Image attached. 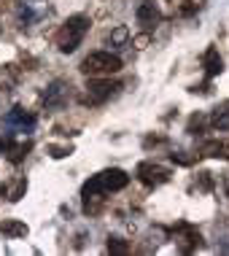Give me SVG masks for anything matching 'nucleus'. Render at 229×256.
Instances as JSON below:
<instances>
[{
    "label": "nucleus",
    "instance_id": "1",
    "mask_svg": "<svg viewBox=\"0 0 229 256\" xmlns=\"http://www.w3.org/2000/svg\"><path fill=\"white\" fill-rule=\"evenodd\" d=\"M89 16H84V14H76V16H68L65 24L60 27L57 32V49L62 54H70L81 46V40H84L86 30H89Z\"/></svg>",
    "mask_w": 229,
    "mask_h": 256
},
{
    "label": "nucleus",
    "instance_id": "2",
    "mask_svg": "<svg viewBox=\"0 0 229 256\" xmlns=\"http://www.w3.org/2000/svg\"><path fill=\"white\" fill-rule=\"evenodd\" d=\"M127 184H130L127 172L119 168H108V170H102V172L89 178L84 184V189H81V194H92V192H97V194H110V192H122Z\"/></svg>",
    "mask_w": 229,
    "mask_h": 256
},
{
    "label": "nucleus",
    "instance_id": "3",
    "mask_svg": "<svg viewBox=\"0 0 229 256\" xmlns=\"http://www.w3.org/2000/svg\"><path fill=\"white\" fill-rule=\"evenodd\" d=\"M81 70L86 76H110L122 70V60L110 52H92L81 62Z\"/></svg>",
    "mask_w": 229,
    "mask_h": 256
},
{
    "label": "nucleus",
    "instance_id": "4",
    "mask_svg": "<svg viewBox=\"0 0 229 256\" xmlns=\"http://www.w3.org/2000/svg\"><path fill=\"white\" fill-rule=\"evenodd\" d=\"M119 89H122L119 81H110V78H89V81H86V100H89V102H106V100L114 98Z\"/></svg>",
    "mask_w": 229,
    "mask_h": 256
},
{
    "label": "nucleus",
    "instance_id": "5",
    "mask_svg": "<svg viewBox=\"0 0 229 256\" xmlns=\"http://www.w3.org/2000/svg\"><path fill=\"white\" fill-rule=\"evenodd\" d=\"M135 176H138V181L151 186V189H154V186H162L164 181H170V170L162 168V164H156V162H140L135 170Z\"/></svg>",
    "mask_w": 229,
    "mask_h": 256
},
{
    "label": "nucleus",
    "instance_id": "6",
    "mask_svg": "<svg viewBox=\"0 0 229 256\" xmlns=\"http://www.w3.org/2000/svg\"><path fill=\"white\" fill-rule=\"evenodd\" d=\"M135 19H138V24L143 27V32H151L159 22H162V14H159V8L154 6V0H140V6H138V11H135Z\"/></svg>",
    "mask_w": 229,
    "mask_h": 256
},
{
    "label": "nucleus",
    "instance_id": "7",
    "mask_svg": "<svg viewBox=\"0 0 229 256\" xmlns=\"http://www.w3.org/2000/svg\"><path fill=\"white\" fill-rule=\"evenodd\" d=\"M68 98H70V84L57 78V81H52L48 89L44 92V106L46 108H62L68 102Z\"/></svg>",
    "mask_w": 229,
    "mask_h": 256
},
{
    "label": "nucleus",
    "instance_id": "8",
    "mask_svg": "<svg viewBox=\"0 0 229 256\" xmlns=\"http://www.w3.org/2000/svg\"><path fill=\"white\" fill-rule=\"evenodd\" d=\"M30 148H32V143H30V140H24V143H14V138H11V135H6L3 140H0V154H6V156H8V162H14V164L22 162Z\"/></svg>",
    "mask_w": 229,
    "mask_h": 256
},
{
    "label": "nucleus",
    "instance_id": "9",
    "mask_svg": "<svg viewBox=\"0 0 229 256\" xmlns=\"http://www.w3.org/2000/svg\"><path fill=\"white\" fill-rule=\"evenodd\" d=\"M6 124H8V127H19V130H24V127L32 130L36 127V116L27 114L22 106H14L8 114H6Z\"/></svg>",
    "mask_w": 229,
    "mask_h": 256
},
{
    "label": "nucleus",
    "instance_id": "10",
    "mask_svg": "<svg viewBox=\"0 0 229 256\" xmlns=\"http://www.w3.org/2000/svg\"><path fill=\"white\" fill-rule=\"evenodd\" d=\"M202 68H205L208 78H213V76H218L221 70H224V60H221L218 49H213V46H210V49L202 54Z\"/></svg>",
    "mask_w": 229,
    "mask_h": 256
},
{
    "label": "nucleus",
    "instance_id": "11",
    "mask_svg": "<svg viewBox=\"0 0 229 256\" xmlns=\"http://www.w3.org/2000/svg\"><path fill=\"white\" fill-rule=\"evenodd\" d=\"M24 192H27V181H24V178H14L11 184L0 186V197H6L8 202H19V200L24 197Z\"/></svg>",
    "mask_w": 229,
    "mask_h": 256
},
{
    "label": "nucleus",
    "instance_id": "12",
    "mask_svg": "<svg viewBox=\"0 0 229 256\" xmlns=\"http://www.w3.org/2000/svg\"><path fill=\"white\" fill-rule=\"evenodd\" d=\"M178 234H181V251L184 254H189V251H194L200 243H202V238H200V232L197 230H192V226H186V224H178Z\"/></svg>",
    "mask_w": 229,
    "mask_h": 256
},
{
    "label": "nucleus",
    "instance_id": "13",
    "mask_svg": "<svg viewBox=\"0 0 229 256\" xmlns=\"http://www.w3.org/2000/svg\"><path fill=\"white\" fill-rule=\"evenodd\" d=\"M27 234V224L24 221H16V218H6L0 224V238H24Z\"/></svg>",
    "mask_w": 229,
    "mask_h": 256
},
{
    "label": "nucleus",
    "instance_id": "14",
    "mask_svg": "<svg viewBox=\"0 0 229 256\" xmlns=\"http://www.w3.org/2000/svg\"><path fill=\"white\" fill-rule=\"evenodd\" d=\"M202 154H205V156H213V159H229V143L208 140L205 146H202Z\"/></svg>",
    "mask_w": 229,
    "mask_h": 256
},
{
    "label": "nucleus",
    "instance_id": "15",
    "mask_svg": "<svg viewBox=\"0 0 229 256\" xmlns=\"http://www.w3.org/2000/svg\"><path fill=\"white\" fill-rule=\"evenodd\" d=\"M84 210L89 213V216H97V213L102 210V194H97V192L84 194Z\"/></svg>",
    "mask_w": 229,
    "mask_h": 256
},
{
    "label": "nucleus",
    "instance_id": "16",
    "mask_svg": "<svg viewBox=\"0 0 229 256\" xmlns=\"http://www.w3.org/2000/svg\"><path fill=\"white\" fill-rule=\"evenodd\" d=\"M210 124L216 130H229V106L213 110V114H210Z\"/></svg>",
    "mask_w": 229,
    "mask_h": 256
},
{
    "label": "nucleus",
    "instance_id": "17",
    "mask_svg": "<svg viewBox=\"0 0 229 256\" xmlns=\"http://www.w3.org/2000/svg\"><path fill=\"white\" fill-rule=\"evenodd\" d=\"M108 254H116V256H124V254H130V243L127 240H122V238H108Z\"/></svg>",
    "mask_w": 229,
    "mask_h": 256
},
{
    "label": "nucleus",
    "instance_id": "18",
    "mask_svg": "<svg viewBox=\"0 0 229 256\" xmlns=\"http://www.w3.org/2000/svg\"><path fill=\"white\" fill-rule=\"evenodd\" d=\"M205 122L208 119L202 114H194L189 119V124H186V132H189V135H200V132H202V127H205Z\"/></svg>",
    "mask_w": 229,
    "mask_h": 256
},
{
    "label": "nucleus",
    "instance_id": "19",
    "mask_svg": "<svg viewBox=\"0 0 229 256\" xmlns=\"http://www.w3.org/2000/svg\"><path fill=\"white\" fill-rule=\"evenodd\" d=\"M48 154H52L54 159L70 156V154H73V146H48Z\"/></svg>",
    "mask_w": 229,
    "mask_h": 256
},
{
    "label": "nucleus",
    "instance_id": "20",
    "mask_svg": "<svg viewBox=\"0 0 229 256\" xmlns=\"http://www.w3.org/2000/svg\"><path fill=\"white\" fill-rule=\"evenodd\" d=\"M130 38V30H127V27H116V30L114 32H110V40H114V44H124V40H127Z\"/></svg>",
    "mask_w": 229,
    "mask_h": 256
},
{
    "label": "nucleus",
    "instance_id": "21",
    "mask_svg": "<svg viewBox=\"0 0 229 256\" xmlns=\"http://www.w3.org/2000/svg\"><path fill=\"white\" fill-rule=\"evenodd\" d=\"M197 8H200L197 0H184V6L178 8V14H181V16H192V14L197 11Z\"/></svg>",
    "mask_w": 229,
    "mask_h": 256
},
{
    "label": "nucleus",
    "instance_id": "22",
    "mask_svg": "<svg viewBox=\"0 0 229 256\" xmlns=\"http://www.w3.org/2000/svg\"><path fill=\"white\" fill-rule=\"evenodd\" d=\"M172 162H176V164H192L194 156H186L184 151H178V154H172Z\"/></svg>",
    "mask_w": 229,
    "mask_h": 256
},
{
    "label": "nucleus",
    "instance_id": "23",
    "mask_svg": "<svg viewBox=\"0 0 229 256\" xmlns=\"http://www.w3.org/2000/svg\"><path fill=\"white\" fill-rule=\"evenodd\" d=\"M200 186L208 192V189H213V178H210V172H200Z\"/></svg>",
    "mask_w": 229,
    "mask_h": 256
},
{
    "label": "nucleus",
    "instance_id": "24",
    "mask_svg": "<svg viewBox=\"0 0 229 256\" xmlns=\"http://www.w3.org/2000/svg\"><path fill=\"white\" fill-rule=\"evenodd\" d=\"M132 44H135V49H146V46H148V32H143V36H138V38L132 40Z\"/></svg>",
    "mask_w": 229,
    "mask_h": 256
}]
</instances>
